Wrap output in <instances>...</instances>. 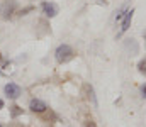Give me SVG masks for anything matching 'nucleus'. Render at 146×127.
Listing matches in <instances>:
<instances>
[{"label": "nucleus", "mask_w": 146, "mask_h": 127, "mask_svg": "<svg viewBox=\"0 0 146 127\" xmlns=\"http://www.w3.org/2000/svg\"><path fill=\"white\" fill-rule=\"evenodd\" d=\"M145 41H146V31H145Z\"/></svg>", "instance_id": "nucleus-16"}, {"label": "nucleus", "mask_w": 146, "mask_h": 127, "mask_svg": "<svg viewBox=\"0 0 146 127\" xmlns=\"http://www.w3.org/2000/svg\"><path fill=\"white\" fill-rule=\"evenodd\" d=\"M19 115H22V109H21L19 105H12V107H10V117L15 119V117H19Z\"/></svg>", "instance_id": "nucleus-8"}, {"label": "nucleus", "mask_w": 146, "mask_h": 127, "mask_svg": "<svg viewBox=\"0 0 146 127\" xmlns=\"http://www.w3.org/2000/svg\"><path fill=\"white\" fill-rule=\"evenodd\" d=\"M19 9V2L17 0H5L2 5H0V17L2 19H10L14 14H15V10Z\"/></svg>", "instance_id": "nucleus-2"}, {"label": "nucleus", "mask_w": 146, "mask_h": 127, "mask_svg": "<svg viewBox=\"0 0 146 127\" xmlns=\"http://www.w3.org/2000/svg\"><path fill=\"white\" fill-rule=\"evenodd\" d=\"M33 10H34V5H27V7H24V9H21V10H19V15H21V17H24V15H27V14H29V12H33Z\"/></svg>", "instance_id": "nucleus-10"}, {"label": "nucleus", "mask_w": 146, "mask_h": 127, "mask_svg": "<svg viewBox=\"0 0 146 127\" xmlns=\"http://www.w3.org/2000/svg\"><path fill=\"white\" fill-rule=\"evenodd\" d=\"M138 71H139L141 75H145V76H146V58H143V59L138 63Z\"/></svg>", "instance_id": "nucleus-9"}, {"label": "nucleus", "mask_w": 146, "mask_h": 127, "mask_svg": "<svg viewBox=\"0 0 146 127\" xmlns=\"http://www.w3.org/2000/svg\"><path fill=\"white\" fill-rule=\"evenodd\" d=\"M126 12H127V7L124 5V7H122V9H121V10H119V12L115 14V22H119V20H122V17H124V14H126Z\"/></svg>", "instance_id": "nucleus-11"}, {"label": "nucleus", "mask_w": 146, "mask_h": 127, "mask_svg": "<svg viewBox=\"0 0 146 127\" xmlns=\"http://www.w3.org/2000/svg\"><path fill=\"white\" fill-rule=\"evenodd\" d=\"M3 91H5L7 98H12V100H17L22 95V88L17 83H7L3 86Z\"/></svg>", "instance_id": "nucleus-3"}, {"label": "nucleus", "mask_w": 146, "mask_h": 127, "mask_svg": "<svg viewBox=\"0 0 146 127\" xmlns=\"http://www.w3.org/2000/svg\"><path fill=\"white\" fill-rule=\"evenodd\" d=\"M85 127H97V126H95L94 120H87V122H85Z\"/></svg>", "instance_id": "nucleus-13"}, {"label": "nucleus", "mask_w": 146, "mask_h": 127, "mask_svg": "<svg viewBox=\"0 0 146 127\" xmlns=\"http://www.w3.org/2000/svg\"><path fill=\"white\" fill-rule=\"evenodd\" d=\"M2 109H3V100L0 98V110H2Z\"/></svg>", "instance_id": "nucleus-15"}, {"label": "nucleus", "mask_w": 146, "mask_h": 127, "mask_svg": "<svg viewBox=\"0 0 146 127\" xmlns=\"http://www.w3.org/2000/svg\"><path fill=\"white\" fill-rule=\"evenodd\" d=\"M54 58L61 64L63 63H68V61H72L73 58H75V49H73L70 44H60L56 47V51H54Z\"/></svg>", "instance_id": "nucleus-1"}, {"label": "nucleus", "mask_w": 146, "mask_h": 127, "mask_svg": "<svg viewBox=\"0 0 146 127\" xmlns=\"http://www.w3.org/2000/svg\"><path fill=\"white\" fill-rule=\"evenodd\" d=\"M141 97H143V98H146V83L141 85Z\"/></svg>", "instance_id": "nucleus-12"}, {"label": "nucleus", "mask_w": 146, "mask_h": 127, "mask_svg": "<svg viewBox=\"0 0 146 127\" xmlns=\"http://www.w3.org/2000/svg\"><path fill=\"white\" fill-rule=\"evenodd\" d=\"M0 59H2V54H0Z\"/></svg>", "instance_id": "nucleus-17"}, {"label": "nucleus", "mask_w": 146, "mask_h": 127, "mask_svg": "<svg viewBox=\"0 0 146 127\" xmlns=\"http://www.w3.org/2000/svg\"><path fill=\"white\" fill-rule=\"evenodd\" d=\"M0 127H3V126H2V124H0Z\"/></svg>", "instance_id": "nucleus-18"}, {"label": "nucleus", "mask_w": 146, "mask_h": 127, "mask_svg": "<svg viewBox=\"0 0 146 127\" xmlns=\"http://www.w3.org/2000/svg\"><path fill=\"white\" fill-rule=\"evenodd\" d=\"M29 110L34 112V114H44L48 110V105H46V102H42L39 98H33L29 102Z\"/></svg>", "instance_id": "nucleus-6"}, {"label": "nucleus", "mask_w": 146, "mask_h": 127, "mask_svg": "<svg viewBox=\"0 0 146 127\" xmlns=\"http://www.w3.org/2000/svg\"><path fill=\"white\" fill-rule=\"evenodd\" d=\"M83 91L87 93V98L92 102V105H95V107H97V97H95L94 86H92V85H88V83H85V85H83Z\"/></svg>", "instance_id": "nucleus-7"}, {"label": "nucleus", "mask_w": 146, "mask_h": 127, "mask_svg": "<svg viewBox=\"0 0 146 127\" xmlns=\"http://www.w3.org/2000/svg\"><path fill=\"white\" fill-rule=\"evenodd\" d=\"M41 9H42V14H44L48 19L56 17V15H58V12H60L58 5H56L54 2H42V3H41Z\"/></svg>", "instance_id": "nucleus-4"}, {"label": "nucleus", "mask_w": 146, "mask_h": 127, "mask_svg": "<svg viewBox=\"0 0 146 127\" xmlns=\"http://www.w3.org/2000/svg\"><path fill=\"white\" fill-rule=\"evenodd\" d=\"M97 2H99L100 5H107V3H109V0H97Z\"/></svg>", "instance_id": "nucleus-14"}, {"label": "nucleus", "mask_w": 146, "mask_h": 127, "mask_svg": "<svg viewBox=\"0 0 146 127\" xmlns=\"http://www.w3.org/2000/svg\"><path fill=\"white\" fill-rule=\"evenodd\" d=\"M133 15H134V9H127V12L122 17V26H121V31L117 32V38H122V34L129 29V26L133 22Z\"/></svg>", "instance_id": "nucleus-5"}]
</instances>
